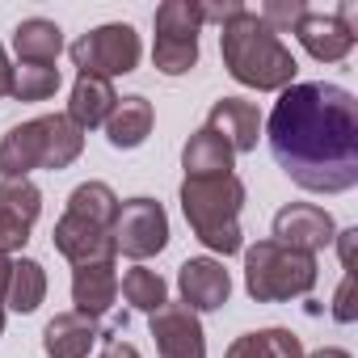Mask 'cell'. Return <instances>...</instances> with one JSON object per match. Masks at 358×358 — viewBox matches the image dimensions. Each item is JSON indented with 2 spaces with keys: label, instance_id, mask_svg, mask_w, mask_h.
<instances>
[{
  "label": "cell",
  "instance_id": "7402d4cb",
  "mask_svg": "<svg viewBox=\"0 0 358 358\" xmlns=\"http://www.w3.org/2000/svg\"><path fill=\"white\" fill-rule=\"evenodd\" d=\"M47 299V270L43 262L34 257H13V270H9V282H5V308L30 316L38 312Z\"/></svg>",
  "mask_w": 358,
  "mask_h": 358
},
{
  "label": "cell",
  "instance_id": "1f68e13d",
  "mask_svg": "<svg viewBox=\"0 0 358 358\" xmlns=\"http://www.w3.org/2000/svg\"><path fill=\"white\" fill-rule=\"evenodd\" d=\"M9 270H13V257H0V333H5V282H9Z\"/></svg>",
  "mask_w": 358,
  "mask_h": 358
},
{
  "label": "cell",
  "instance_id": "484cf974",
  "mask_svg": "<svg viewBox=\"0 0 358 358\" xmlns=\"http://www.w3.org/2000/svg\"><path fill=\"white\" fill-rule=\"evenodd\" d=\"M59 68H38V64H17L13 68V85H9V97L17 101H47L59 93Z\"/></svg>",
  "mask_w": 358,
  "mask_h": 358
},
{
  "label": "cell",
  "instance_id": "30bf717a",
  "mask_svg": "<svg viewBox=\"0 0 358 358\" xmlns=\"http://www.w3.org/2000/svg\"><path fill=\"white\" fill-rule=\"evenodd\" d=\"M295 38L299 47L316 59V64H341L354 51V0H341L337 13H303L295 22Z\"/></svg>",
  "mask_w": 358,
  "mask_h": 358
},
{
  "label": "cell",
  "instance_id": "ba28073f",
  "mask_svg": "<svg viewBox=\"0 0 358 358\" xmlns=\"http://www.w3.org/2000/svg\"><path fill=\"white\" fill-rule=\"evenodd\" d=\"M169 245V215L156 199H127L114 220V249L131 262H148Z\"/></svg>",
  "mask_w": 358,
  "mask_h": 358
},
{
  "label": "cell",
  "instance_id": "7c38bea8",
  "mask_svg": "<svg viewBox=\"0 0 358 358\" xmlns=\"http://www.w3.org/2000/svg\"><path fill=\"white\" fill-rule=\"evenodd\" d=\"M333 236H337V228H333V215L324 207H316V203H287L274 215V236L270 241L316 257L320 249L333 245Z\"/></svg>",
  "mask_w": 358,
  "mask_h": 358
},
{
  "label": "cell",
  "instance_id": "f1b7e54d",
  "mask_svg": "<svg viewBox=\"0 0 358 358\" xmlns=\"http://www.w3.org/2000/svg\"><path fill=\"white\" fill-rule=\"evenodd\" d=\"M241 9H245L241 0H224V5H199V17H203V26H207V22L224 26V22H232V17H236Z\"/></svg>",
  "mask_w": 358,
  "mask_h": 358
},
{
  "label": "cell",
  "instance_id": "83f0119b",
  "mask_svg": "<svg viewBox=\"0 0 358 358\" xmlns=\"http://www.w3.org/2000/svg\"><path fill=\"white\" fill-rule=\"evenodd\" d=\"M354 316H358V308H354V270H345V278L337 287V299H333V320L350 324Z\"/></svg>",
  "mask_w": 358,
  "mask_h": 358
},
{
  "label": "cell",
  "instance_id": "4dcf8cb0",
  "mask_svg": "<svg viewBox=\"0 0 358 358\" xmlns=\"http://www.w3.org/2000/svg\"><path fill=\"white\" fill-rule=\"evenodd\" d=\"M97 358H143L131 341H122V337H106V350L97 354Z\"/></svg>",
  "mask_w": 358,
  "mask_h": 358
},
{
  "label": "cell",
  "instance_id": "52a82bcc",
  "mask_svg": "<svg viewBox=\"0 0 358 358\" xmlns=\"http://www.w3.org/2000/svg\"><path fill=\"white\" fill-rule=\"evenodd\" d=\"M199 0H164L156 9V43H152V64L164 76H186L199 64Z\"/></svg>",
  "mask_w": 358,
  "mask_h": 358
},
{
  "label": "cell",
  "instance_id": "d4e9b609",
  "mask_svg": "<svg viewBox=\"0 0 358 358\" xmlns=\"http://www.w3.org/2000/svg\"><path fill=\"white\" fill-rule=\"evenodd\" d=\"M118 291H122V299H127L135 312H148V316L169 303V282H164L156 270H148V266H131V270L118 278Z\"/></svg>",
  "mask_w": 358,
  "mask_h": 358
},
{
  "label": "cell",
  "instance_id": "d6986e66",
  "mask_svg": "<svg viewBox=\"0 0 358 358\" xmlns=\"http://www.w3.org/2000/svg\"><path fill=\"white\" fill-rule=\"evenodd\" d=\"M114 106H118L114 80H101V76H76L72 97H68V118H72L80 131L106 127V118H110Z\"/></svg>",
  "mask_w": 358,
  "mask_h": 358
},
{
  "label": "cell",
  "instance_id": "44dd1931",
  "mask_svg": "<svg viewBox=\"0 0 358 358\" xmlns=\"http://www.w3.org/2000/svg\"><path fill=\"white\" fill-rule=\"evenodd\" d=\"M232 160H236V152H232L211 127H199V131L186 139V148H182V169H186V177H224V173H232Z\"/></svg>",
  "mask_w": 358,
  "mask_h": 358
},
{
  "label": "cell",
  "instance_id": "3957f363",
  "mask_svg": "<svg viewBox=\"0 0 358 358\" xmlns=\"http://www.w3.org/2000/svg\"><path fill=\"white\" fill-rule=\"evenodd\" d=\"M241 207H245V182L236 173L186 177L182 182V215H186L190 232L220 257H232V253L245 249Z\"/></svg>",
  "mask_w": 358,
  "mask_h": 358
},
{
  "label": "cell",
  "instance_id": "277c9868",
  "mask_svg": "<svg viewBox=\"0 0 358 358\" xmlns=\"http://www.w3.org/2000/svg\"><path fill=\"white\" fill-rule=\"evenodd\" d=\"M85 152V131L68 114H43L17 122L0 139V177H30L34 169H68Z\"/></svg>",
  "mask_w": 358,
  "mask_h": 358
},
{
  "label": "cell",
  "instance_id": "ac0fdd59",
  "mask_svg": "<svg viewBox=\"0 0 358 358\" xmlns=\"http://www.w3.org/2000/svg\"><path fill=\"white\" fill-rule=\"evenodd\" d=\"M152 122H156V110H152V101H148L143 93L118 97V106H114V110H110V118H106V139H110V148L131 152V148L148 143Z\"/></svg>",
  "mask_w": 358,
  "mask_h": 358
},
{
  "label": "cell",
  "instance_id": "f546056e",
  "mask_svg": "<svg viewBox=\"0 0 358 358\" xmlns=\"http://www.w3.org/2000/svg\"><path fill=\"white\" fill-rule=\"evenodd\" d=\"M333 241H337V249H341V270H354V241H358V228H345V232H337Z\"/></svg>",
  "mask_w": 358,
  "mask_h": 358
},
{
  "label": "cell",
  "instance_id": "4316f807",
  "mask_svg": "<svg viewBox=\"0 0 358 358\" xmlns=\"http://www.w3.org/2000/svg\"><path fill=\"white\" fill-rule=\"evenodd\" d=\"M303 13H308L303 0H266L257 17H262L274 34H282V30H295V22H299Z\"/></svg>",
  "mask_w": 358,
  "mask_h": 358
},
{
  "label": "cell",
  "instance_id": "9a60e30c",
  "mask_svg": "<svg viewBox=\"0 0 358 358\" xmlns=\"http://www.w3.org/2000/svg\"><path fill=\"white\" fill-rule=\"evenodd\" d=\"M72 312L101 320L114 303H118V270L114 262H89V266H72Z\"/></svg>",
  "mask_w": 358,
  "mask_h": 358
},
{
  "label": "cell",
  "instance_id": "d6a6232c",
  "mask_svg": "<svg viewBox=\"0 0 358 358\" xmlns=\"http://www.w3.org/2000/svg\"><path fill=\"white\" fill-rule=\"evenodd\" d=\"M9 85H13V64H9L5 47H0V97H9Z\"/></svg>",
  "mask_w": 358,
  "mask_h": 358
},
{
  "label": "cell",
  "instance_id": "6da1fadb",
  "mask_svg": "<svg viewBox=\"0 0 358 358\" xmlns=\"http://www.w3.org/2000/svg\"><path fill=\"white\" fill-rule=\"evenodd\" d=\"M270 152L299 190L345 194L358 186V97L341 85H287L266 118Z\"/></svg>",
  "mask_w": 358,
  "mask_h": 358
},
{
  "label": "cell",
  "instance_id": "4fadbf2b",
  "mask_svg": "<svg viewBox=\"0 0 358 358\" xmlns=\"http://www.w3.org/2000/svg\"><path fill=\"white\" fill-rule=\"evenodd\" d=\"M177 291L190 312H220L232 299V274L215 257H186L177 266Z\"/></svg>",
  "mask_w": 358,
  "mask_h": 358
},
{
  "label": "cell",
  "instance_id": "603a6c76",
  "mask_svg": "<svg viewBox=\"0 0 358 358\" xmlns=\"http://www.w3.org/2000/svg\"><path fill=\"white\" fill-rule=\"evenodd\" d=\"M224 358H303V341L291 329H257L236 337Z\"/></svg>",
  "mask_w": 358,
  "mask_h": 358
},
{
  "label": "cell",
  "instance_id": "5bb4252c",
  "mask_svg": "<svg viewBox=\"0 0 358 358\" xmlns=\"http://www.w3.org/2000/svg\"><path fill=\"white\" fill-rule=\"evenodd\" d=\"M51 241H55V249H59L72 266L114 262V257H118V249H114V232H110V228H97V224H89V220H80V215H72V211L59 215Z\"/></svg>",
  "mask_w": 358,
  "mask_h": 358
},
{
  "label": "cell",
  "instance_id": "ffe728a7",
  "mask_svg": "<svg viewBox=\"0 0 358 358\" xmlns=\"http://www.w3.org/2000/svg\"><path fill=\"white\" fill-rule=\"evenodd\" d=\"M13 51L17 64H38V68H55L59 51H64V30L47 17H26L13 30Z\"/></svg>",
  "mask_w": 358,
  "mask_h": 358
},
{
  "label": "cell",
  "instance_id": "cb8c5ba5",
  "mask_svg": "<svg viewBox=\"0 0 358 358\" xmlns=\"http://www.w3.org/2000/svg\"><path fill=\"white\" fill-rule=\"evenodd\" d=\"M118 194L106 186V182H80L72 194H68V211L97 224V228H110L114 232V220H118Z\"/></svg>",
  "mask_w": 358,
  "mask_h": 358
},
{
  "label": "cell",
  "instance_id": "8fae6325",
  "mask_svg": "<svg viewBox=\"0 0 358 358\" xmlns=\"http://www.w3.org/2000/svg\"><path fill=\"white\" fill-rule=\"evenodd\" d=\"M148 329L160 358H207V333L199 324V312H190L186 303H164L160 312H152Z\"/></svg>",
  "mask_w": 358,
  "mask_h": 358
},
{
  "label": "cell",
  "instance_id": "5b68a950",
  "mask_svg": "<svg viewBox=\"0 0 358 358\" xmlns=\"http://www.w3.org/2000/svg\"><path fill=\"white\" fill-rule=\"evenodd\" d=\"M245 253V291L257 303H287L303 299L316 287V257L287 249L278 241H257Z\"/></svg>",
  "mask_w": 358,
  "mask_h": 358
},
{
  "label": "cell",
  "instance_id": "e0dca14e",
  "mask_svg": "<svg viewBox=\"0 0 358 358\" xmlns=\"http://www.w3.org/2000/svg\"><path fill=\"white\" fill-rule=\"evenodd\" d=\"M101 341L97 320L80 316V312H59L47 320L43 329V350L47 358H89V350Z\"/></svg>",
  "mask_w": 358,
  "mask_h": 358
},
{
  "label": "cell",
  "instance_id": "2e32d148",
  "mask_svg": "<svg viewBox=\"0 0 358 358\" xmlns=\"http://www.w3.org/2000/svg\"><path fill=\"white\" fill-rule=\"evenodd\" d=\"M207 127H211L236 156H241V152H253L257 139H262V114H257V106L245 101V97H220V101L211 106V114H207Z\"/></svg>",
  "mask_w": 358,
  "mask_h": 358
},
{
  "label": "cell",
  "instance_id": "836d02e7",
  "mask_svg": "<svg viewBox=\"0 0 358 358\" xmlns=\"http://www.w3.org/2000/svg\"><path fill=\"white\" fill-rule=\"evenodd\" d=\"M303 358H350L345 350H337V345H324V350H316V354H303Z\"/></svg>",
  "mask_w": 358,
  "mask_h": 358
},
{
  "label": "cell",
  "instance_id": "9c48e42d",
  "mask_svg": "<svg viewBox=\"0 0 358 358\" xmlns=\"http://www.w3.org/2000/svg\"><path fill=\"white\" fill-rule=\"evenodd\" d=\"M43 215V190L30 177H0V257H13L30 245Z\"/></svg>",
  "mask_w": 358,
  "mask_h": 358
},
{
  "label": "cell",
  "instance_id": "8992f818",
  "mask_svg": "<svg viewBox=\"0 0 358 358\" xmlns=\"http://www.w3.org/2000/svg\"><path fill=\"white\" fill-rule=\"evenodd\" d=\"M68 55H72V64H76V76L114 80V76H131V72L139 68L143 43H139L135 26L110 22V26H97V30L80 34V38L68 47Z\"/></svg>",
  "mask_w": 358,
  "mask_h": 358
},
{
  "label": "cell",
  "instance_id": "7a4b0ae2",
  "mask_svg": "<svg viewBox=\"0 0 358 358\" xmlns=\"http://www.w3.org/2000/svg\"><path fill=\"white\" fill-rule=\"evenodd\" d=\"M220 55L228 76L257 93H282L287 85H295V72H299L291 47L253 9H241L232 22L220 26Z\"/></svg>",
  "mask_w": 358,
  "mask_h": 358
}]
</instances>
